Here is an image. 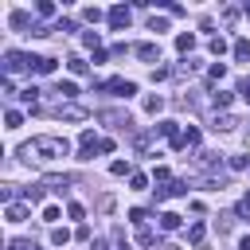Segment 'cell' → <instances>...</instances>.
Wrapping results in <instances>:
<instances>
[{
  "instance_id": "cell-1",
  "label": "cell",
  "mask_w": 250,
  "mask_h": 250,
  "mask_svg": "<svg viewBox=\"0 0 250 250\" xmlns=\"http://www.w3.org/2000/svg\"><path fill=\"white\" fill-rule=\"evenodd\" d=\"M66 152H70V145H66L62 137H35L31 145H23V148H20V156H23V160H43V164L62 160Z\"/></svg>"
},
{
  "instance_id": "cell-6",
  "label": "cell",
  "mask_w": 250,
  "mask_h": 250,
  "mask_svg": "<svg viewBox=\"0 0 250 250\" xmlns=\"http://www.w3.org/2000/svg\"><path fill=\"white\" fill-rule=\"evenodd\" d=\"M27 66V55H20V51H8L4 55V74H12V70H23ZM31 70V66H27Z\"/></svg>"
},
{
  "instance_id": "cell-5",
  "label": "cell",
  "mask_w": 250,
  "mask_h": 250,
  "mask_svg": "<svg viewBox=\"0 0 250 250\" xmlns=\"http://www.w3.org/2000/svg\"><path fill=\"white\" fill-rule=\"evenodd\" d=\"M172 195H188V180H168L164 188H156V203L160 199H172Z\"/></svg>"
},
{
  "instance_id": "cell-26",
  "label": "cell",
  "mask_w": 250,
  "mask_h": 250,
  "mask_svg": "<svg viewBox=\"0 0 250 250\" xmlns=\"http://www.w3.org/2000/svg\"><path fill=\"white\" fill-rule=\"evenodd\" d=\"M51 242H55V246H66V242H70V230L55 227V230H51Z\"/></svg>"
},
{
  "instance_id": "cell-39",
  "label": "cell",
  "mask_w": 250,
  "mask_h": 250,
  "mask_svg": "<svg viewBox=\"0 0 250 250\" xmlns=\"http://www.w3.org/2000/svg\"><path fill=\"white\" fill-rule=\"evenodd\" d=\"M20 98H23V102H31V105H35V98H39V90H35V86H27V90H23V94H20Z\"/></svg>"
},
{
  "instance_id": "cell-17",
  "label": "cell",
  "mask_w": 250,
  "mask_h": 250,
  "mask_svg": "<svg viewBox=\"0 0 250 250\" xmlns=\"http://www.w3.org/2000/svg\"><path fill=\"white\" fill-rule=\"evenodd\" d=\"M43 188H51V191H59V195H66V188H70V180L66 176H47V184Z\"/></svg>"
},
{
  "instance_id": "cell-15",
  "label": "cell",
  "mask_w": 250,
  "mask_h": 250,
  "mask_svg": "<svg viewBox=\"0 0 250 250\" xmlns=\"http://www.w3.org/2000/svg\"><path fill=\"white\" fill-rule=\"evenodd\" d=\"M4 215H8V223H23V219H27V207H23V203H8Z\"/></svg>"
},
{
  "instance_id": "cell-3",
  "label": "cell",
  "mask_w": 250,
  "mask_h": 250,
  "mask_svg": "<svg viewBox=\"0 0 250 250\" xmlns=\"http://www.w3.org/2000/svg\"><path fill=\"white\" fill-rule=\"evenodd\" d=\"M94 152H102V141L86 129V133L78 137V160H94Z\"/></svg>"
},
{
  "instance_id": "cell-31",
  "label": "cell",
  "mask_w": 250,
  "mask_h": 250,
  "mask_svg": "<svg viewBox=\"0 0 250 250\" xmlns=\"http://www.w3.org/2000/svg\"><path fill=\"white\" fill-rule=\"evenodd\" d=\"M211 98H215V105H223V109H227V105H230V98H234V94H227V90H215V94H211Z\"/></svg>"
},
{
  "instance_id": "cell-37",
  "label": "cell",
  "mask_w": 250,
  "mask_h": 250,
  "mask_svg": "<svg viewBox=\"0 0 250 250\" xmlns=\"http://www.w3.org/2000/svg\"><path fill=\"white\" fill-rule=\"evenodd\" d=\"M35 12H39V16H55V4H51V0H39V8H35Z\"/></svg>"
},
{
  "instance_id": "cell-33",
  "label": "cell",
  "mask_w": 250,
  "mask_h": 250,
  "mask_svg": "<svg viewBox=\"0 0 250 250\" xmlns=\"http://www.w3.org/2000/svg\"><path fill=\"white\" fill-rule=\"evenodd\" d=\"M59 215H62V211H59V207H55V203H47V207H43V223H55V219H59Z\"/></svg>"
},
{
  "instance_id": "cell-34",
  "label": "cell",
  "mask_w": 250,
  "mask_h": 250,
  "mask_svg": "<svg viewBox=\"0 0 250 250\" xmlns=\"http://www.w3.org/2000/svg\"><path fill=\"white\" fill-rule=\"evenodd\" d=\"M129 219H133V223H141V227H145V223H148V211H145V207H133V211H129Z\"/></svg>"
},
{
  "instance_id": "cell-40",
  "label": "cell",
  "mask_w": 250,
  "mask_h": 250,
  "mask_svg": "<svg viewBox=\"0 0 250 250\" xmlns=\"http://www.w3.org/2000/svg\"><path fill=\"white\" fill-rule=\"evenodd\" d=\"M238 94H242V98H246V102H250V74H246V78H242V82H238Z\"/></svg>"
},
{
  "instance_id": "cell-38",
  "label": "cell",
  "mask_w": 250,
  "mask_h": 250,
  "mask_svg": "<svg viewBox=\"0 0 250 250\" xmlns=\"http://www.w3.org/2000/svg\"><path fill=\"white\" fill-rule=\"evenodd\" d=\"M246 164H250V156H230V168H234V172H242Z\"/></svg>"
},
{
  "instance_id": "cell-10",
  "label": "cell",
  "mask_w": 250,
  "mask_h": 250,
  "mask_svg": "<svg viewBox=\"0 0 250 250\" xmlns=\"http://www.w3.org/2000/svg\"><path fill=\"white\" fill-rule=\"evenodd\" d=\"M176 51H180V55H191V51H195V35H191V31H180V35H176Z\"/></svg>"
},
{
  "instance_id": "cell-32",
  "label": "cell",
  "mask_w": 250,
  "mask_h": 250,
  "mask_svg": "<svg viewBox=\"0 0 250 250\" xmlns=\"http://www.w3.org/2000/svg\"><path fill=\"white\" fill-rule=\"evenodd\" d=\"M109 172H113V176H133V172H129V164H125V160H113V164H109Z\"/></svg>"
},
{
  "instance_id": "cell-2",
  "label": "cell",
  "mask_w": 250,
  "mask_h": 250,
  "mask_svg": "<svg viewBox=\"0 0 250 250\" xmlns=\"http://www.w3.org/2000/svg\"><path fill=\"white\" fill-rule=\"evenodd\" d=\"M102 90H109V94H117V98H133V94H137V82H129V78H105Z\"/></svg>"
},
{
  "instance_id": "cell-28",
  "label": "cell",
  "mask_w": 250,
  "mask_h": 250,
  "mask_svg": "<svg viewBox=\"0 0 250 250\" xmlns=\"http://www.w3.org/2000/svg\"><path fill=\"white\" fill-rule=\"evenodd\" d=\"M207 47H211V55H223V51H227V39H223V35H211Z\"/></svg>"
},
{
  "instance_id": "cell-25",
  "label": "cell",
  "mask_w": 250,
  "mask_h": 250,
  "mask_svg": "<svg viewBox=\"0 0 250 250\" xmlns=\"http://www.w3.org/2000/svg\"><path fill=\"white\" fill-rule=\"evenodd\" d=\"M43 191H47L43 184H39V188H23V199H27V203H39V199H43Z\"/></svg>"
},
{
  "instance_id": "cell-22",
  "label": "cell",
  "mask_w": 250,
  "mask_h": 250,
  "mask_svg": "<svg viewBox=\"0 0 250 250\" xmlns=\"http://www.w3.org/2000/svg\"><path fill=\"white\" fill-rule=\"evenodd\" d=\"M4 125H8V129H20V125H23V113H20V109H8V113H4Z\"/></svg>"
},
{
  "instance_id": "cell-13",
  "label": "cell",
  "mask_w": 250,
  "mask_h": 250,
  "mask_svg": "<svg viewBox=\"0 0 250 250\" xmlns=\"http://www.w3.org/2000/svg\"><path fill=\"white\" fill-rule=\"evenodd\" d=\"M234 125H238V121H234V117H230V113H219V117H215V121H211V129H215V133H230V129H234Z\"/></svg>"
},
{
  "instance_id": "cell-29",
  "label": "cell",
  "mask_w": 250,
  "mask_h": 250,
  "mask_svg": "<svg viewBox=\"0 0 250 250\" xmlns=\"http://www.w3.org/2000/svg\"><path fill=\"white\" fill-rule=\"evenodd\" d=\"M66 62H70V70H74V74H86V70H90V62H86V59H78V55H74V59H66Z\"/></svg>"
},
{
  "instance_id": "cell-43",
  "label": "cell",
  "mask_w": 250,
  "mask_h": 250,
  "mask_svg": "<svg viewBox=\"0 0 250 250\" xmlns=\"http://www.w3.org/2000/svg\"><path fill=\"white\" fill-rule=\"evenodd\" d=\"M160 250H180V246L176 242H160Z\"/></svg>"
},
{
  "instance_id": "cell-24",
  "label": "cell",
  "mask_w": 250,
  "mask_h": 250,
  "mask_svg": "<svg viewBox=\"0 0 250 250\" xmlns=\"http://www.w3.org/2000/svg\"><path fill=\"white\" fill-rule=\"evenodd\" d=\"M16 195H20L16 184H4V188H0V199H4V203H16Z\"/></svg>"
},
{
  "instance_id": "cell-4",
  "label": "cell",
  "mask_w": 250,
  "mask_h": 250,
  "mask_svg": "<svg viewBox=\"0 0 250 250\" xmlns=\"http://www.w3.org/2000/svg\"><path fill=\"white\" fill-rule=\"evenodd\" d=\"M129 16H133V12H129L125 4H113L105 20H109V27H113V31H121V27H129Z\"/></svg>"
},
{
  "instance_id": "cell-9",
  "label": "cell",
  "mask_w": 250,
  "mask_h": 250,
  "mask_svg": "<svg viewBox=\"0 0 250 250\" xmlns=\"http://www.w3.org/2000/svg\"><path fill=\"white\" fill-rule=\"evenodd\" d=\"M59 117H66V121H82V117H86V109H82V105H74V102H62V105H59Z\"/></svg>"
},
{
  "instance_id": "cell-41",
  "label": "cell",
  "mask_w": 250,
  "mask_h": 250,
  "mask_svg": "<svg viewBox=\"0 0 250 250\" xmlns=\"http://www.w3.org/2000/svg\"><path fill=\"white\" fill-rule=\"evenodd\" d=\"M90 250H109V242H105V238H94V242H90Z\"/></svg>"
},
{
  "instance_id": "cell-42",
  "label": "cell",
  "mask_w": 250,
  "mask_h": 250,
  "mask_svg": "<svg viewBox=\"0 0 250 250\" xmlns=\"http://www.w3.org/2000/svg\"><path fill=\"white\" fill-rule=\"evenodd\" d=\"M8 250H35V246H27V242H8Z\"/></svg>"
},
{
  "instance_id": "cell-23",
  "label": "cell",
  "mask_w": 250,
  "mask_h": 250,
  "mask_svg": "<svg viewBox=\"0 0 250 250\" xmlns=\"http://www.w3.org/2000/svg\"><path fill=\"white\" fill-rule=\"evenodd\" d=\"M82 16H86L90 23H102V16H109V12H102V8H94V4H90V8H82Z\"/></svg>"
},
{
  "instance_id": "cell-7",
  "label": "cell",
  "mask_w": 250,
  "mask_h": 250,
  "mask_svg": "<svg viewBox=\"0 0 250 250\" xmlns=\"http://www.w3.org/2000/svg\"><path fill=\"white\" fill-rule=\"evenodd\" d=\"M102 121H109L113 129H125V133H129V125H133V121H129V113H121V109H105V113H102Z\"/></svg>"
},
{
  "instance_id": "cell-18",
  "label": "cell",
  "mask_w": 250,
  "mask_h": 250,
  "mask_svg": "<svg viewBox=\"0 0 250 250\" xmlns=\"http://www.w3.org/2000/svg\"><path fill=\"white\" fill-rule=\"evenodd\" d=\"M203 238H207V227H203V223H191V227H188V242L203 246Z\"/></svg>"
},
{
  "instance_id": "cell-12",
  "label": "cell",
  "mask_w": 250,
  "mask_h": 250,
  "mask_svg": "<svg viewBox=\"0 0 250 250\" xmlns=\"http://www.w3.org/2000/svg\"><path fill=\"white\" fill-rule=\"evenodd\" d=\"M141 105H145V113H152V117H156V113L164 109V98H160V94H145V102H141Z\"/></svg>"
},
{
  "instance_id": "cell-19",
  "label": "cell",
  "mask_w": 250,
  "mask_h": 250,
  "mask_svg": "<svg viewBox=\"0 0 250 250\" xmlns=\"http://www.w3.org/2000/svg\"><path fill=\"white\" fill-rule=\"evenodd\" d=\"M55 94H59L62 102H70V98H78V86H74V82H59V86H55Z\"/></svg>"
},
{
  "instance_id": "cell-11",
  "label": "cell",
  "mask_w": 250,
  "mask_h": 250,
  "mask_svg": "<svg viewBox=\"0 0 250 250\" xmlns=\"http://www.w3.org/2000/svg\"><path fill=\"white\" fill-rule=\"evenodd\" d=\"M8 23H12V27H16V31H23V27H27V23H31V16H27V12H23V8H16V12H12V16H8ZM31 27H35V23H31Z\"/></svg>"
},
{
  "instance_id": "cell-30",
  "label": "cell",
  "mask_w": 250,
  "mask_h": 250,
  "mask_svg": "<svg viewBox=\"0 0 250 250\" xmlns=\"http://www.w3.org/2000/svg\"><path fill=\"white\" fill-rule=\"evenodd\" d=\"M234 215H242V219H250V191L238 199V207H234Z\"/></svg>"
},
{
  "instance_id": "cell-36",
  "label": "cell",
  "mask_w": 250,
  "mask_h": 250,
  "mask_svg": "<svg viewBox=\"0 0 250 250\" xmlns=\"http://www.w3.org/2000/svg\"><path fill=\"white\" fill-rule=\"evenodd\" d=\"M137 238H141L145 246H152V242H156V234H152V227H141V234H137Z\"/></svg>"
},
{
  "instance_id": "cell-16",
  "label": "cell",
  "mask_w": 250,
  "mask_h": 250,
  "mask_svg": "<svg viewBox=\"0 0 250 250\" xmlns=\"http://www.w3.org/2000/svg\"><path fill=\"white\" fill-rule=\"evenodd\" d=\"M195 145H199V129H188V133H184L172 148H195Z\"/></svg>"
},
{
  "instance_id": "cell-27",
  "label": "cell",
  "mask_w": 250,
  "mask_h": 250,
  "mask_svg": "<svg viewBox=\"0 0 250 250\" xmlns=\"http://www.w3.org/2000/svg\"><path fill=\"white\" fill-rule=\"evenodd\" d=\"M82 43H86V47H94V51H98V47H102V35H98V31H82Z\"/></svg>"
},
{
  "instance_id": "cell-44",
  "label": "cell",
  "mask_w": 250,
  "mask_h": 250,
  "mask_svg": "<svg viewBox=\"0 0 250 250\" xmlns=\"http://www.w3.org/2000/svg\"><path fill=\"white\" fill-rule=\"evenodd\" d=\"M117 250H129V242H121V246H117Z\"/></svg>"
},
{
  "instance_id": "cell-20",
  "label": "cell",
  "mask_w": 250,
  "mask_h": 250,
  "mask_svg": "<svg viewBox=\"0 0 250 250\" xmlns=\"http://www.w3.org/2000/svg\"><path fill=\"white\" fill-rule=\"evenodd\" d=\"M234 59H238V62L250 59V39H234Z\"/></svg>"
},
{
  "instance_id": "cell-35",
  "label": "cell",
  "mask_w": 250,
  "mask_h": 250,
  "mask_svg": "<svg viewBox=\"0 0 250 250\" xmlns=\"http://www.w3.org/2000/svg\"><path fill=\"white\" fill-rule=\"evenodd\" d=\"M129 184H133V191H141V188H148V180H145L141 172H133V176H129Z\"/></svg>"
},
{
  "instance_id": "cell-14",
  "label": "cell",
  "mask_w": 250,
  "mask_h": 250,
  "mask_svg": "<svg viewBox=\"0 0 250 250\" xmlns=\"http://www.w3.org/2000/svg\"><path fill=\"white\" fill-rule=\"evenodd\" d=\"M156 133H160V137H168V141H172V145H176V141H180V137H184V133H180V129H176V121H160V125H156Z\"/></svg>"
},
{
  "instance_id": "cell-8",
  "label": "cell",
  "mask_w": 250,
  "mask_h": 250,
  "mask_svg": "<svg viewBox=\"0 0 250 250\" xmlns=\"http://www.w3.org/2000/svg\"><path fill=\"white\" fill-rule=\"evenodd\" d=\"M133 51H137V59H145V62H156V59H160V43H137Z\"/></svg>"
},
{
  "instance_id": "cell-21",
  "label": "cell",
  "mask_w": 250,
  "mask_h": 250,
  "mask_svg": "<svg viewBox=\"0 0 250 250\" xmlns=\"http://www.w3.org/2000/svg\"><path fill=\"white\" fill-rule=\"evenodd\" d=\"M180 223H184V219H180L176 211H164V215H160V227H164V230H176Z\"/></svg>"
}]
</instances>
